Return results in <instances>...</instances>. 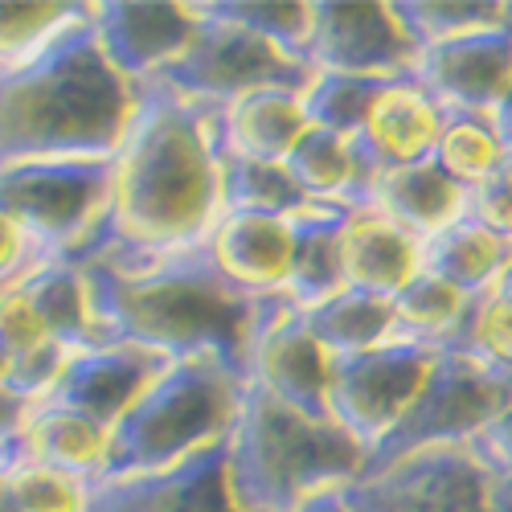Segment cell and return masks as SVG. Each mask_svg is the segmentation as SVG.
<instances>
[{
  "mask_svg": "<svg viewBox=\"0 0 512 512\" xmlns=\"http://www.w3.org/2000/svg\"><path fill=\"white\" fill-rule=\"evenodd\" d=\"M246 377L218 357H181L111 431V455L99 480H123L177 467L230 439Z\"/></svg>",
  "mask_w": 512,
  "mask_h": 512,
  "instance_id": "obj_5",
  "label": "cell"
},
{
  "mask_svg": "<svg viewBox=\"0 0 512 512\" xmlns=\"http://www.w3.org/2000/svg\"><path fill=\"white\" fill-rule=\"evenodd\" d=\"M472 295H463L447 279L418 271L398 295H394V316H398V340H414V345L447 349L451 336L459 332Z\"/></svg>",
  "mask_w": 512,
  "mask_h": 512,
  "instance_id": "obj_30",
  "label": "cell"
},
{
  "mask_svg": "<svg viewBox=\"0 0 512 512\" xmlns=\"http://www.w3.org/2000/svg\"><path fill=\"white\" fill-rule=\"evenodd\" d=\"M512 406V386L463 357L455 349H439L426 386L402 414V422L365 455V472L373 476L406 455L431 447H467L488 422H496Z\"/></svg>",
  "mask_w": 512,
  "mask_h": 512,
  "instance_id": "obj_7",
  "label": "cell"
},
{
  "mask_svg": "<svg viewBox=\"0 0 512 512\" xmlns=\"http://www.w3.org/2000/svg\"><path fill=\"white\" fill-rule=\"evenodd\" d=\"M300 512H353V508L345 504V496H340V492H324V496L308 500Z\"/></svg>",
  "mask_w": 512,
  "mask_h": 512,
  "instance_id": "obj_45",
  "label": "cell"
},
{
  "mask_svg": "<svg viewBox=\"0 0 512 512\" xmlns=\"http://www.w3.org/2000/svg\"><path fill=\"white\" fill-rule=\"evenodd\" d=\"M398 21L414 37V46H439V41L463 37V33H484L504 29L512 5H431V0H398L394 5Z\"/></svg>",
  "mask_w": 512,
  "mask_h": 512,
  "instance_id": "obj_34",
  "label": "cell"
},
{
  "mask_svg": "<svg viewBox=\"0 0 512 512\" xmlns=\"http://www.w3.org/2000/svg\"><path fill=\"white\" fill-rule=\"evenodd\" d=\"M115 197L111 160H21L0 168V213L21 226L41 263L78 259L87 250Z\"/></svg>",
  "mask_w": 512,
  "mask_h": 512,
  "instance_id": "obj_6",
  "label": "cell"
},
{
  "mask_svg": "<svg viewBox=\"0 0 512 512\" xmlns=\"http://www.w3.org/2000/svg\"><path fill=\"white\" fill-rule=\"evenodd\" d=\"M91 13V5H0V66L21 62Z\"/></svg>",
  "mask_w": 512,
  "mask_h": 512,
  "instance_id": "obj_35",
  "label": "cell"
},
{
  "mask_svg": "<svg viewBox=\"0 0 512 512\" xmlns=\"http://www.w3.org/2000/svg\"><path fill=\"white\" fill-rule=\"evenodd\" d=\"M287 173L295 177L312 201H332V205H353L365 189V168L357 160V148L349 136L328 132V127H312L287 152Z\"/></svg>",
  "mask_w": 512,
  "mask_h": 512,
  "instance_id": "obj_27",
  "label": "cell"
},
{
  "mask_svg": "<svg viewBox=\"0 0 512 512\" xmlns=\"http://www.w3.org/2000/svg\"><path fill=\"white\" fill-rule=\"evenodd\" d=\"M508 156V148L500 144V132L492 115H476V111H443V132L435 144V164L451 181H459L463 189L480 185L484 177L496 173V164Z\"/></svg>",
  "mask_w": 512,
  "mask_h": 512,
  "instance_id": "obj_31",
  "label": "cell"
},
{
  "mask_svg": "<svg viewBox=\"0 0 512 512\" xmlns=\"http://www.w3.org/2000/svg\"><path fill=\"white\" fill-rule=\"evenodd\" d=\"M447 349L472 357L476 365H484L488 373L512 386V263L488 291L472 295L467 316Z\"/></svg>",
  "mask_w": 512,
  "mask_h": 512,
  "instance_id": "obj_29",
  "label": "cell"
},
{
  "mask_svg": "<svg viewBox=\"0 0 512 512\" xmlns=\"http://www.w3.org/2000/svg\"><path fill=\"white\" fill-rule=\"evenodd\" d=\"M17 283L33 300V308H37V316H41V324H46L54 345H62L70 353L103 345L95 312H91V287H87V275H82L78 263H70V259L37 263Z\"/></svg>",
  "mask_w": 512,
  "mask_h": 512,
  "instance_id": "obj_24",
  "label": "cell"
},
{
  "mask_svg": "<svg viewBox=\"0 0 512 512\" xmlns=\"http://www.w3.org/2000/svg\"><path fill=\"white\" fill-rule=\"evenodd\" d=\"M87 512H242L230 488V439L164 472L87 484Z\"/></svg>",
  "mask_w": 512,
  "mask_h": 512,
  "instance_id": "obj_13",
  "label": "cell"
},
{
  "mask_svg": "<svg viewBox=\"0 0 512 512\" xmlns=\"http://www.w3.org/2000/svg\"><path fill=\"white\" fill-rule=\"evenodd\" d=\"M103 345L164 357H218L250 373V349L271 295L238 287L213 259L209 238L152 259H82Z\"/></svg>",
  "mask_w": 512,
  "mask_h": 512,
  "instance_id": "obj_2",
  "label": "cell"
},
{
  "mask_svg": "<svg viewBox=\"0 0 512 512\" xmlns=\"http://www.w3.org/2000/svg\"><path fill=\"white\" fill-rule=\"evenodd\" d=\"M304 324L312 328V336L332 353V357H353V353H369L381 345H394L398 340V316H394V300L390 295H373L361 287H345L328 295V300L300 308Z\"/></svg>",
  "mask_w": 512,
  "mask_h": 512,
  "instance_id": "obj_25",
  "label": "cell"
},
{
  "mask_svg": "<svg viewBox=\"0 0 512 512\" xmlns=\"http://www.w3.org/2000/svg\"><path fill=\"white\" fill-rule=\"evenodd\" d=\"M21 459H29L25 435H17V439H9V443H0V500H5V476H9V467H17Z\"/></svg>",
  "mask_w": 512,
  "mask_h": 512,
  "instance_id": "obj_42",
  "label": "cell"
},
{
  "mask_svg": "<svg viewBox=\"0 0 512 512\" xmlns=\"http://www.w3.org/2000/svg\"><path fill=\"white\" fill-rule=\"evenodd\" d=\"M222 218L218 111L160 82L136 87V115L115 152V197L82 259H152L213 234Z\"/></svg>",
  "mask_w": 512,
  "mask_h": 512,
  "instance_id": "obj_1",
  "label": "cell"
},
{
  "mask_svg": "<svg viewBox=\"0 0 512 512\" xmlns=\"http://www.w3.org/2000/svg\"><path fill=\"white\" fill-rule=\"evenodd\" d=\"M5 500L13 512H87V480L37 459H21L5 476Z\"/></svg>",
  "mask_w": 512,
  "mask_h": 512,
  "instance_id": "obj_36",
  "label": "cell"
},
{
  "mask_svg": "<svg viewBox=\"0 0 512 512\" xmlns=\"http://www.w3.org/2000/svg\"><path fill=\"white\" fill-rule=\"evenodd\" d=\"M9 283H17V279H0V291H5V287H9Z\"/></svg>",
  "mask_w": 512,
  "mask_h": 512,
  "instance_id": "obj_47",
  "label": "cell"
},
{
  "mask_svg": "<svg viewBox=\"0 0 512 512\" xmlns=\"http://www.w3.org/2000/svg\"><path fill=\"white\" fill-rule=\"evenodd\" d=\"M443 111L492 115L512 87V13L504 29L463 33L426 46L410 74Z\"/></svg>",
  "mask_w": 512,
  "mask_h": 512,
  "instance_id": "obj_14",
  "label": "cell"
},
{
  "mask_svg": "<svg viewBox=\"0 0 512 512\" xmlns=\"http://www.w3.org/2000/svg\"><path fill=\"white\" fill-rule=\"evenodd\" d=\"M41 345H50V332L41 324L33 300L21 291V283H9L0 291V349H5L9 365Z\"/></svg>",
  "mask_w": 512,
  "mask_h": 512,
  "instance_id": "obj_37",
  "label": "cell"
},
{
  "mask_svg": "<svg viewBox=\"0 0 512 512\" xmlns=\"http://www.w3.org/2000/svg\"><path fill=\"white\" fill-rule=\"evenodd\" d=\"M508 263H512V246L496 238L488 226H480L476 218H467V213L447 230L422 238V271L447 279L463 295L488 291Z\"/></svg>",
  "mask_w": 512,
  "mask_h": 512,
  "instance_id": "obj_26",
  "label": "cell"
},
{
  "mask_svg": "<svg viewBox=\"0 0 512 512\" xmlns=\"http://www.w3.org/2000/svg\"><path fill=\"white\" fill-rule=\"evenodd\" d=\"M21 435H25L29 459L58 467V472L78 476L87 484H95L103 476L107 455H111L107 426H99L95 418L78 414L70 406H54V402H33Z\"/></svg>",
  "mask_w": 512,
  "mask_h": 512,
  "instance_id": "obj_22",
  "label": "cell"
},
{
  "mask_svg": "<svg viewBox=\"0 0 512 512\" xmlns=\"http://www.w3.org/2000/svg\"><path fill=\"white\" fill-rule=\"evenodd\" d=\"M201 17L226 21L238 29H250L267 41H275L279 50L291 58L308 62V41H312V5H259V0H205L193 5Z\"/></svg>",
  "mask_w": 512,
  "mask_h": 512,
  "instance_id": "obj_33",
  "label": "cell"
},
{
  "mask_svg": "<svg viewBox=\"0 0 512 512\" xmlns=\"http://www.w3.org/2000/svg\"><path fill=\"white\" fill-rule=\"evenodd\" d=\"M99 46L127 82H152L197 37L189 5H91Z\"/></svg>",
  "mask_w": 512,
  "mask_h": 512,
  "instance_id": "obj_16",
  "label": "cell"
},
{
  "mask_svg": "<svg viewBox=\"0 0 512 512\" xmlns=\"http://www.w3.org/2000/svg\"><path fill=\"white\" fill-rule=\"evenodd\" d=\"M132 115L136 82L111 66L87 13L37 54L0 66V168L21 160H111Z\"/></svg>",
  "mask_w": 512,
  "mask_h": 512,
  "instance_id": "obj_3",
  "label": "cell"
},
{
  "mask_svg": "<svg viewBox=\"0 0 512 512\" xmlns=\"http://www.w3.org/2000/svg\"><path fill=\"white\" fill-rule=\"evenodd\" d=\"M435 357L439 349L414 345V340H394V345L369 353L336 357L328 394L332 422H340L365 451H373L402 422V414L426 386Z\"/></svg>",
  "mask_w": 512,
  "mask_h": 512,
  "instance_id": "obj_9",
  "label": "cell"
},
{
  "mask_svg": "<svg viewBox=\"0 0 512 512\" xmlns=\"http://www.w3.org/2000/svg\"><path fill=\"white\" fill-rule=\"evenodd\" d=\"M492 472L467 447H431L340 488L353 512H488Z\"/></svg>",
  "mask_w": 512,
  "mask_h": 512,
  "instance_id": "obj_10",
  "label": "cell"
},
{
  "mask_svg": "<svg viewBox=\"0 0 512 512\" xmlns=\"http://www.w3.org/2000/svg\"><path fill=\"white\" fill-rule=\"evenodd\" d=\"M218 267L254 295H287L291 283V218L275 213H222L209 234Z\"/></svg>",
  "mask_w": 512,
  "mask_h": 512,
  "instance_id": "obj_18",
  "label": "cell"
},
{
  "mask_svg": "<svg viewBox=\"0 0 512 512\" xmlns=\"http://www.w3.org/2000/svg\"><path fill=\"white\" fill-rule=\"evenodd\" d=\"M422 271V238L390 222L386 213L369 205H349L345 222V283L373 291V295H394Z\"/></svg>",
  "mask_w": 512,
  "mask_h": 512,
  "instance_id": "obj_20",
  "label": "cell"
},
{
  "mask_svg": "<svg viewBox=\"0 0 512 512\" xmlns=\"http://www.w3.org/2000/svg\"><path fill=\"white\" fill-rule=\"evenodd\" d=\"M467 218H476L480 226H488L496 238H504L512 246V152L496 164V173L484 177L480 185L467 189Z\"/></svg>",
  "mask_w": 512,
  "mask_h": 512,
  "instance_id": "obj_38",
  "label": "cell"
},
{
  "mask_svg": "<svg viewBox=\"0 0 512 512\" xmlns=\"http://www.w3.org/2000/svg\"><path fill=\"white\" fill-rule=\"evenodd\" d=\"M394 78H361V74H332L316 70L312 87L304 91V115L312 127H328L340 136H357L361 123L369 119L377 95L390 87Z\"/></svg>",
  "mask_w": 512,
  "mask_h": 512,
  "instance_id": "obj_32",
  "label": "cell"
},
{
  "mask_svg": "<svg viewBox=\"0 0 512 512\" xmlns=\"http://www.w3.org/2000/svg\"><path fill=\"white\" fill-rule=\"evenodd\" d=\"M418 46L394 5H312L308 66L361 78H410Z\"/></svg>",
  "mask_w": 512,
  "mask_h": 512,
  "instance_id": "obj_11",
  "label": "cell"
},
{
  "mask_svg": "<svg viewBox=\"0 0 512 512\" xmlns=\"http://www.w3.org/2000/svg\"><path fill=\"white\" fill-rule=\"evenodd\" d=\"M345 222L349 205L312 201L291 213V283L287 300L312 308L328 295L345 291Z\"/></svg>",
  "mask_w": 512,
  "mask_h": 512,
  "instance_id": "obj_21",
  "label": "cell"
},
{
  "mask_svg": "<svg viewBox=\"0 0 512 512\" xmlns=\"http://www.w3.org/2000/svg\"><path fill=\"white\" fill-rule=\"evenodd\" d=\"M488 512H512V476H492Z\"/></svg>",
  "mask_w": 512,
  "mask_h": 512,
  "instance_id": "obj_44",
  "label": "cell"
},
{
  "mask_svg": "<svg viewBox=\"0 0 512 512\" xmlns=\"http://www.w3.org/2000/svg\"><path fill=\"white\" fill-rule=\"evenodd\" d=\"M353 205H369L377 213H386L390 222H398L414 238H431L463 218L467 189L451 181L435 160H418V164L369 177Z\"/></svg>",
  "mask_w": 512,
  "mask_h": 512,
  "instance_id": "obj_19",
  "label": "cell"
},
{
  "mask_svg": "<svg viewBox=\"0 0 512 512\" xmlns=\"http://www.w3.org/2000/svg\"><path fill=\"white\" fill-rule=\"evenodd\" d=\"M5 377H9V357H5V349H0V386H5Z\"/></svg>",
  "mask_w": 512,
  "mask_h": 512,
  "instance_id": "obj_46",
  "label": "cell"
},
{
  "mask_svg": "<svg viewBox=\"0 0 512 512\" xmlns=\"http://www.w3.org/2000/svg\"><path fill=\"white\" fill-rule=\"evenodd\" d=\"M492 123H496V132H500V144L512 152V87H508V95L496 103V111H492Z\"/></svg>",
  "mask_w": 512,
  "mask_h": 512,
  "instance_id": "obj_43",
  "label": "cell"
},
{
  "mask_svg": "<svg viewBox=\"0 0 512 512\" xmlns=\"http://www.w3.org/2000/svg\"><path fill=\"white\" fill-rule=\"evenodd\" d=\"M304 132L308 115L300 91H254L218 111V140L242 156L283 164Z\"/></svg>",
  "mask_w": 512,
  "mask_h": 512,
  "instance_id": "obj_23",
  "label": "cell"
},
{
  "mask_svg": "<svg viewBox=\"0 0 512 512\" xmlns=\"http://www.w3.org/2000/svg\"><path fill=\"white\" fill-rule=\"evenodd\" d=\"M193 9V5H189ZM197 17V37L193 46L168 66L164 74H156L152 82L160 87L177 91L201 107L222 111L254 91H308L316 70L300 58H291L287 50H279L275 41L226 25V21H213V17Z\"/></svg>",
  "mask_w": 512,
  "mask_h": 512,
  "instance_id": "obj_8",
  "label": "cell"
},
{
  "mask_svg": "<svg viewBox=\"0 0 512 512\" xmlns=\"http://www.w3.org/2000/svg\"><path fill=\"white\" fill-rule=\"evenodd\" d=\"M332 353L312 336L304 324L300 304L287 295H271L267 316L259 324L250 349V381L267 386L279 402L304 410L312 418H332L328 394H332Z\"/></svg>",
  "mask_w": 512,
  "mask_h": 512,
  "instance_id": "obj_12",
  "label": "cell"
},
{
  "mask_svg": "<svg viewBox=\"0 0 512 512\" xmlns=\"http://www.w3.org/2000/svg\"><path fill=\"white\" fill-rule=\"evenodd\" d=\"M168 365H173V357L152 349H132V345L82 349L66 361L58 386L41 402L70 406L78 414L95 418L99 426H107V431H115L119 418L144 398V390Z\"/></svg>",
  "mask_w": 512,
  "mask_h": 512,
  "instance_id": "obj_15",
  "label": "cell"
},
{
  "mask_svg": "<svg viewBox=\"0 0 512 512\" xmlns=\"http://www.w3.org/2000/svg\"><path fill=\"white\" fill-rule=\"evenodd\" d=\"M218 164H222V213H275L291 218L312 205V197L295 185L287 164L242 156L218 140Z\"/></svg>",
  "mask_w": 512,
  "mask_h": 512,
  "instance_id": "obj_28",
  "label": "cell"
},
{
  "mask_svg": "<svg viewBox=\"0 0 512 512\" xmlns=\"http://www.w3.org/2000/svg\"><path fill=\"white\" fill-rule=\"evenodd\" d=\"M443 132V107L426 95L414 78H394L377 95L369 119L353 136L357 160L365 168V181L390 168H406L418 160H431Z\"/></svg>",
  "mask_w": 512,
  "mask_h": 512,
  "instance_id": "obj_17",
  "label": "cell"
},
{
  "mask_svg": "<svg viewBox=\"0 0 512 512\" xmlns=\"http://www.w3.org/2000/svg\"><path fill=\"white\" fill-rule=\"evenodd\" d=\"M41 259L33 254L29 238L21 234V226L13 218L0 213V279H21L25 271H33Z\"/></svg>",
  "mask_w": 512,
  "mask_h": 512,
  "instance_id": "obj_40",
  "label": "cell"
},
{
  "mask_svg": "<svg viewBox=\"0 0 512 512\" xmlns=\"http://www.w3.org/2000/svg\"><path fill=\"white\" fill-rule=\"evenodd\" d=\"M365 447L332 418H312L246 377L230 431V488L242 512H300L365 472Z\"/></svg>",
  "mask_w": 512,
  "mask_h": 512,
  "instance_id": "obj_4",
  "label": "cell"
},
{
  "mask_svg": "<svg viewBox=\"0 0 512 512\" xmlns=\"http://www.w3.org/2000/svg\"><path fill=\"white\" fill-rule=\"evenodd\" d=\"M467 451H472L492 476H512V406L488 422L484 431L467 443Z\"/></svg>",
  "mask_w": 512,
  "mask_h": 512,
  "instance_id": "obj_39",
  "label": "cell"
},
{
  "mask_svg": "<svg viewBox=\"0 0 512 512\" xmlns=\"http://www.w3.org/2000/svg\"><path fill=\"white\" fill-rule=\"evenodd\" d=\"M29 410H33L29 398L13 394L9 386H0V443H9V439H17V435L25 431Z\"/></svg>",
  "mask_w": 512,
  "mask_h": 512,
  "instance_id": "obj_41",
  "label": "cell"
}]
</instances>
